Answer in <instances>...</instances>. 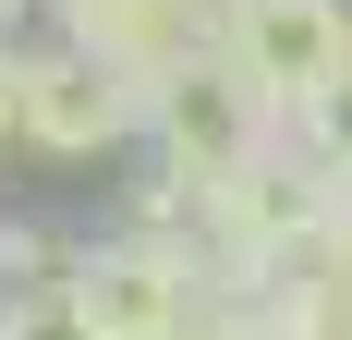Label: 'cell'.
<instances>
[{
    "mask_svg": "<svg viewBox=\"0 0 352 340\" xmlns=\"http://www.w3.org/2000/svg\"><path fill=\"white\" fill-rule=\"evenodd\" d=\"M12 134L49 146V158H109L122 134H146V98L49 36V49H12Z\"/></svg>",
    "mask_w": 352,
    "mask_h": 340,
    "instance_id": "277c9868",
    "label": "cell"
},
{
    "mask_svg": "<svg viewBox=\"0 0 352 340\" xmlns=\"http://www.w3.org/2000/svg\"><path fill=\"white\" fill-rule=\"evenodd\" d=\"M219 61L292 122V109H316L352 73V0H243V25L219 36Z\"/></svg>",
    "mask_w": 352,
    "mask_h": 340,
    "instance_id": "3957f363",
    "label": "cell"
},
{
    "mask_svg": "<svg viewBox=\"0 0 352 340\" xmlns=\"http://www.w3.org/2000/svg\"><path fill=\"white\" fill-rule=\"evenodd\" d=\"M146 134H158V158H170V182H219V170H243V158H267V146L292 134L280 109L255 98L243 73L219 61H182L170 85H146Z\"/></svg>",
    "mask_w": 352,
    "mask_h": 340,
    "instance_id": "7a4b0ae2",
    "label": "cell"
},
{
    "mask_svg": "<svg viewBox=\"0 0 352 340\" xmlns=\"http://www.w3.org/2000/svg\"><path fill=\"white\" fill-rule=\"evenodd\" d=\"M182 340H280V328H267V304H243V292H207V316Z\"/></svg>",
    "mask_w": 352,
    "mask_h": 340,
    "instance_id": "ba28073f",
    "label": "cell"
},
{
    "mask_svg": "<svg viewBox=\"0 0 352 340\" xmlns=\"http://www.w3.org/2000/svg\"><path fill=\"white\" fill-rule=\"evenodd\" d=\"M61 292H73V316L98 340H182L195 316H207V255L195 243H158V231H109V243H85V255H61Z\"/></svg>",
    "mask_w": 352,
    "mask_h": 340,
    "instance_id": "6da1fadb",
    "label": "cell"
},
{
    "mask_svg": "<svg viewBox=\"0 0 352 340\" xmlns=\"http://www.w3.org/2000/svg\"><path fill=\"white\" fill-rule=\"evenodd\" d=\"M12 25H25V0H0V61H12Z\"/></svg>",
    "mask_w": 352,
    "mask_h": 340,
    "instance_id": "30bf717a",
    "label": "cell"
},
{
    "mask_svg": "<svg viewBox=\"0 0 352 340\" xmlns=\"http://www.w3.org/2000/svg\"><path fill=\"white\" fill-rule=\"evenodd\" d=\"M0 340H98V328L73 316L61 279H25V292H0Z\"/></svg>",
    "mask_w": 352,
    "mask_h": 340,
    "instance_id": "52a82bcc",
    "label": "cell"
},
{
    "mask_svg": "<svg viewBox=\"0 0 352 340\" xmlns=\"http://www.w3.org/2000/svg\"><path fill=\"white\" fill-rule=\"evenodd\" d=\"M182 12H195V36H207V49H219L231 25H243V0H182Z\"/></svg>",
    "mask_w": 352,
    "mask_h": 340,
    "instance_id": "9c48e42d",
    "label": "cell"
},
{
    "mask_svg": "<svg viewBox=\"0 0 352 340\" xmlns=\"http://www.w3.org/2000/svg\"><path fill=\"white\" fill-rule=\"evenodd\" d=\"M0 134H12V61H0Z\"/></svg>",
    "mask_w": 352,
    "mask_h": 340,
    "instance_id": "8fae6325",
    "label": "cell"
},
{
    "mask_svg": "<svg viewBox=\"0 0 352 340\" xmlns=\"http://www.w3.org/2000/svg\"><path fill=\"white\" fill-rule=\"evenodd\" d=\"M61 49H85V61L109 73V85H170L182 61H207V36H195V12L182 0H73L61 12Z\"/></svg>",
    "mask_w": 352,
    "mask_h": 340,
    "instance_id": "5b68a950",
    "label": "cell"
},
{
    "mask_svg": "<svg viewBox=\"0 0 352 340\" xmlns=\"http://www.w3.org/2000/svg\"><path fill=\"white\" fill-rule=\"evenodd\" d=\"M25 12H36V0H25ZM49 12H73V0H49Z\"/></svg>",
    "mask_w": 352,
    "mask_h": 340,
    "instance_id": "7c38bea8",
    "label": "cell"
},
{
    "mask_svg": "<svg viewBox=\"0 0 352 340\" xmlns=\"http://www.w3.org/2000/svg\"><path fill=\"white\" fill-rule=\"evenodd\" d=\"M292 146H304V170H328V182L352 195V73L328 85L316 109H292Z\"/></svg>",
    "mask_w": 352,
    "mask_h": 340,
    "instance_id": "8992f818",
    "label": "cell"
}]
</instances>
